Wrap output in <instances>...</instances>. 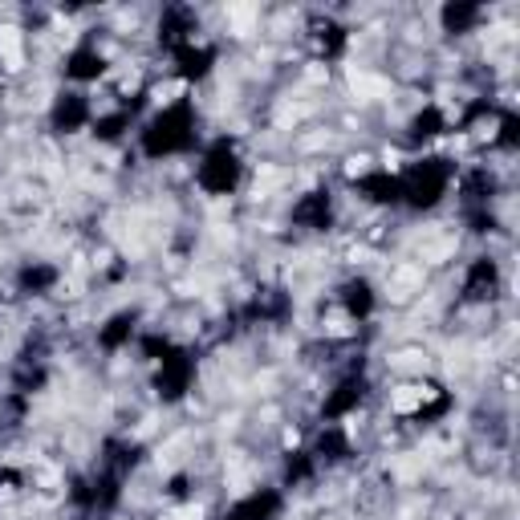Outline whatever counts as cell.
<instances>
[{
	"label": "cell",
	"mask_w": 520,
	"mask_h": 520,
	"mask_svg": "<svg viewBox=\"0 0 520 520\" xmlns=\"http://www.w3.org/2000/svg\"><path fill=\"white\" fill-rule=\"evenodd\" d=\"M0 62L4 69H25V37L17 25H0Z\"/></svg>",
	"instance_id": "1"
},
{
	"label": "cell",
	"mask_w": 520,
	"mask_h": 520,
	"mask_svg": "<svg viewBox=\"0 0 520 520\" xmlns=\"http://www.w3.org/2000/svg\"><path fill=\"white\" fill-rule=\"evenodd\" d=\"M370 163H374L370 154H354V159L346 163V175H366V171H370Z\"/></svg>",
	"instance_id": "2"
},
{
	"label": "cell",
	"mask_w": 520,
	"mask_h": 520,
	"mask_svg": "<svg viewBox=\"0 0 520 520\" xmlns=\"http://www.w3.org/2000/svg\"><path fill=\"white\" fill-rule=\"evenodd\" d=\"M280 443H285V447H297V443H301V431H297V427H285Z\"/></svg>",
	"instance_id": "3"
}]
</instances>
